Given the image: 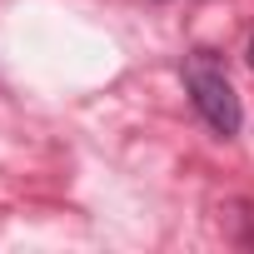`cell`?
I'll return each instance as SVG.
<instances>
[{"mask_svg":"<svg viewBox=\"0 0 254 254\" xmlns=\"http://www.w3.org/2000/svg\"><path fill=\"white\" fill-rule=\"evenodd\" d=\"M180 75H185V90H190V105L199 110V120L219 140H234L244 130V105H239V90L229 85L219 55L214 50H190Z\"/></svg>","mask_w":254,"mask_h":254,"instance_id":"obj_1","label":"cell"},{"mask_svg":"<svg viewBox=\"0 0 254 254\" xmlns=\"http://www.w3.org/2000/svg\"><path fill=\"white\" fill-rule=\"evenodd\" d=\"M249 65H254V35H249Z\"/></svg>","mask_w":254,"mask_h":254,"instance_id":"obj_2","label":"cell"}]
</instances>
